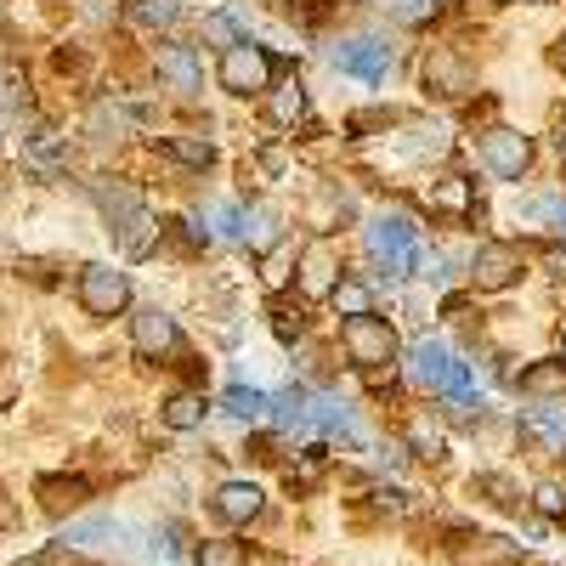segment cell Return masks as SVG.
Segmentation results:
<instances>
[{"label": "cell", "instance_id": "cell-1", "mask_svg": "<svg viewBox=\"0 0 566 566\" xmlns=\"http://www.w3.org/2000/svg\"><path fill=\"white\" fill-rule=\"evenodd\" d=\"M408 386L431 391V397H453L464 419L476 413V386H470L464 363H459L442 340H419V346L408 352Z\"/></svg>", "mask_w": 566, "mask_h": 566}, {"label": "cell", "instance_id": "cell-2", "mask_svg": "<svg viewBox=\"0 0 566 566\" xmlns=\"http://www.w3.org/2000/svg\"><path fill=\"white\" fill-rule=\"evenodd\" d=\"M363 244H368L374 261L386 266V277H408V272H419V255H424L419 227H413L408 216H374V221L363 227Z\"/></svg>", "mask_w": 566, "mask_h": 566}, {"label": "cell", "instance_id": "cell-3", "mask_svg": "<svg viewBox=\"0 0 566 566\" xmlns=\"http://www.w3.org/2000/svg\"><path fill=\"white\" fill-rule=\"evenodd\" d=\"M346 352L357 368H391L402 346H397V328L386 317L363 312V317H346Z\"/></svg>", "mask_w": 566, "mask_h": 566}, {"label": "cell", "instance_id": "cell-4", "mask_svg": "<svg viewBox=\"0 0 566 566\" xmlns=\"http://www.w3.org/2000/svg\"><path fill=\"white\" fill-rule=\"evenodd\" d=\"M221 85L232 91V97H255V91H272V57L261 52V45H250V40L227 45V57H221Z\"/></svg>", "mask_w": 566, "mask_h": 566}, {"label": "cell", "instance_id": "cell-5", "mask_svg": "<svg viewBox=\"0 0 566 566\" xmlns=\"http://www.w3.org/2000/svg\"><path fill=\"white\" fill-rule=\"evenodd\" d=\"M80 301H85L91 317H114V312L130 306V277L114 272V266H103V261L85 266V272H80Z\"/></svg>", "mask_w": 566, "mask_h": 566}, {"label": "cell", "instance_id": "cell-6", "mask_svg": "<svg viewBox=\"0 0 566 566\" xmlns=\"http://www.w3.org/2000/svg\"><path fill=\"white\" fill-rule=\"evenodd\" d=\"M335 69L363 80V85H380L391 74V52H386V40H374V34H357V40H340L335 45Z\"/></svg>", "mask_w": 566, "mask_h": 566}, {"label": "cell", "instance_id": "cell-7", "mask_svg": "<svg viewBox=\"0 0 566 566\" xmlns=\"http://www.w3.org/2000/svg\"><path fill=\"white\" fill-rule=\"evenodd\" d=\"M482 165L493 170V176H504V181H522L527 176V165H533V142L522 136V130H488L482 136Z\"/></svg>", "mask_w": 566, "mask_h": 566}, {"label": "cell", "instance_id": "cell-8", "mask_svg": "<svg viewBox=\"0 0 566 566\" xmlns=\"http://www.w3.org/2000/svg\"><path fill=\"white\" fill-rule=\"evenodd\" d=\"M335 283H340V255H335V244H306V255H301V295L306 301H328L335 295Z\"/></svg>", "mask_w": 566, "mask_h": 566}, {"label": "cell", "instance_id": "cell-9", "mask_svg": "<svg viewBox=\"0 0 566 566\" xmlns=\"http://www.w3.org/2000/svg\"><path fill=\"white\" fill-rule=\"evenodd\" d=\"M470 277H476V290H510V283L522 277V250H510V244H482L476 261H470Z\"/></svg>", "mask_w": 566, "mask_h": 566}, {"label": "cell", "instance_id": "cell-10", "mask_svg": "<svg viewBox=\"0 0 566 566\" xmlns=\"http://www.w3.org/2000/svg\"><path fill=\"white\" fill-rule=\"evenodd\" d=\"M130 346H136L142 357H165V352L176 346V317H165L159 306H142V312L130 317Z\"/></svg>", "mask_w": 566, "mask_h": 566}, {"label": "cell", "instance_id": "cell-11", "mask_svg": "<svg viewBox=\"0 0 566 566\" xmlns=\"http://www.w3.org/2000/svg\"><path fill=\"white\" fill-rule=\"evenodd\" d=\"M159 80L170 85V91H181V97H193V91H199V57H193V45H159Z\"/></svg>", "mask_w": 566, "mask_h": 566}, {"label": "cell", "instance_id": "cell-12", "mask_svg": "<svg viewBox=\"0 0 566 566\" xmlns=\"http://www.w3.org/2000/svg\"><path fill=\"white\" fill-rule=\"evenodd\" d=\"M261 504H266V493H261L255 482H227V488L216 493V515H221V522H232V527L255 522Z\"/></svg>", "mask_w": 566, "mask_h": 566}, {"label": "cell", "instance_id": "cell-13", "mask_svg": "<svg viewBox=\"0 0 566 566\" xmlns=\"http://www.w3.org/2000/svg\"><path fill=\"white\" fill-rule=\"evenodd\" d=\"M306 424H312V431H323V437L357 442V413H352L346 402H335V397H317V402H306Z\"/></svg>", "mask_w": 566, "mask_h": 566}, {"label": "cell", "instance_id": "cell-14", "mask_svg": "<svg viewBox=\"0 0 566 566\" xmlns=\"http://www.w3.org/2000/svg\"><path fill=\"white\" fill-rule=\"evenodd\" d=\"M244 244H250L255 255H266V250H277V210H266V205H255V210H244Z\"/></svg>", "mask_w": 566, "mask_h": 566}, {"label": "cell", "instance_id": "cell-15", "mask_svg": "<svg viewBox=\"0 0 566 566\" xmlns=\"http://www.w3.org/2000/svg\"><path fill=\"white\" fill-rule=\"evenodd\" d=\"M522 391L527 397H566V363H533L522 374Z\"/></svg>", "mask_w": 566, "mask_h": 566}, {"label": "cell", "instance_id": "cell-16", "mask_svg": "<svg viewBox=\"0 0 566 566\" xmlns=\"http://www.w3.org/2000/svg\"><path fill=\"white\" fill-rule=\"evenodd\" d=\"M165 424H170V431H199V424H205V397L176 391V397L165 402Z\"/></svg>", "mask_w": 566, "mask_h": 566}, {"label": "cell", "instance_id": "cell-17", "mask_svg": "<svg viewBox=\"0 0 566 566\" xmlns=\"http://www.w3.org/2000/svg\"><path fill=\"white\" fill-rule=\"evenodd\" d=\"M103 538H119V522H108V515H91V522L63 527V544H74V549H97Z\"/></svg>", "mask_w": 566, "mask_h": 566}, {"label": "cell", "instance_id": "cell-18", "mask_svg": "<svg viewBox=\"0 0 566 566\" xmlns=\"http://www.w3.org/2000/svg\"><path fill=\"white\" fill-rule=\"evenodd\" d=\"M266 108H272V119H277V125H295V119H306V85H301V80L277 85Z\"/></svg>", "mask_w": 566, "mask_h": 566}, {"label": "cell", "instance_id": "cell-19", "mask_svg": "<svg viewBox=\"0 0 566 566\" xmlns=\"http://www.w3.org/2000/svg\"><path fill=\"white\" fill-rule=\"evenodd\" d=\"M221 408L232 413V419H266V391H250V386H232L227 397H221Z\"/></svg>", "mask_w": 566, "mask_h": 566}, {"label": "cell", "instance_id": "cell-20", "mask_svg": "<svg viewBox=\"0 0 566 566\" xmlns=\"http://www.w3.org/2000/svg\"><path fill=\"white\" fill-rule=\"evenodd\" d=\"M199 566H250L244 544H232V538H205L199 544Z\"/></svg>", "mask_w": 566, "mask_h": 566}, {"label": "cell", "instance_id": "cell-21", "mask_svg": "<svg viewBox=\"0 0 566 566\" xmlns=\"http://www.w3.org/2000/svg\"><path fill=\"white\" fill-rule=\"evenodd\" d=\"M488 549H470L464 566H515L522 560V544H504V538H482Z\"/></svg>", "mask_w": 566, "mask_h": 566}, {"label": "cell", "instance_id": "cell-22", "mask_svg": "<svg viewBox=\"0 0 566 566\" xmlns=\"http://www.w3.org/2000/svg\"><path fill=\"white\" fill-rule=\"evenodd\" d=\"M165 148H170V154H176L181 165H193V170H205V165L216 159V148H210V142H205V136H170V142H165Z\"/></svg>", "mask_w": 566, "mask_h": 566}, {"label": "cell", "instance_id": "cell-23", "mask_svg": "<svg viewBox=\"0 0 566 566\" xmlns=\"http://www.w3.org/2000/svg\"><path fill=\"white\" fill-rule=\"evenodd\" d=\"M210 239H227V244H244V210L239 205H216L210 210Z\"/></svg>", "mask_w": 566, "mask_h": 566}, {"label": "cell", "instance_id": "cell-24", "mask_svg": "<svg viewBox=\"0 0 566 566\" xmlns=\"http://www.w3.org/2000/svg\"><path fill=\"white\" fill-rule=\"evenodd\" d=\"M29 103V80H23V69H12V63H0V108H23Z\"/></svg>", "mask_w": 566, "mask_h": 566}, {"label": "cell", "instance_id": "cell-25", "mask_svg": "<svg viewBox=\"0 0 566 566\" xmlns=\"http://www.w3.org/2000/svg\"><path fill=\"white\" fill-rule=\"evenodd\" d=\"M527 431L538 437V442H549V448H566V413H527Z\"/></svg>", "mask_w": 566, "mask_h": 566}, {"label": "cell", "instance_id": "cell-26", "mask_svg": "<svg viewBox=\"0 0 566 566\" xmlns=\"http://www.w3.org/2000/svg\"><path fill=\"white\" fill-rule=\"evenodd\" d=\"M136 18L148 29H170L181 18V0H136Z\"/></svg>", "mask_w": 566, "mask_h": 566}, {"label": "cell", "instance_id": "cell-27", "mask_svg": "<svg viewBox=\"0 0 566 566\" xmlns=\"http://www.w3.org/2000/svg\"><path fill=\"white\" fill-rule=\"evenodd\" d=\"M328 301H335L346 317H363V312H368V290H363V283H352V277H340V283H335V295H328Z\"/></svg>", "mask_w": 566, "mask_h": 566}, {"label": "cell", "instance_id": "cell-28", "mask_svg": "<svg viewBox=\"0 0 566 566\" xmlns=\"http://www.w3.org/2000/svg\"><path fill=\"white\" fill-rule=\"evenodd\" d=\"M424 85H448L442 97H453V91L464 85V74H459V63H453V57H437L431 69H424Z\"/></svg>", "mask_w": 566, "mask_h": 566}, {"label": "cell", "instance_id": "cell-29", "mask_svg": "<svg viewBox=\"0 0 566 566\" xmlns=\"http://www.w3.org/2000/svg\"><path fill=\"white\" fill-rule=\"evenodd\" d=\"M437 205H442V210H470V181H464V176H448V181L437 187Z\"/></svg>", "mask_w": 566, "mask_h": 566}, {"label": "cell", "instance_id": "cell-30", "mask_svg": "<svg viewBox=\"0 0 566 566\" xmlns=\"http://www.w3.org/2000/svg\"><path fill=\"white\" fill-rule=\"evenodd\" d=\"M391 12H397L402 23H424V18L437 12V0H391Z\"/></svg>", "mask_w": 566, "mask_h": 566}, {"label": "cell", "instance_id": "cell-31", "mask_svg": "<svg viewBox=\"0 0 566 566\" xmlns=\"http://www.w3.org/2000/svg\"><path fill=\"white\" fill-rule=\"evenodd\" d=\"M533 499H538V510H544V515H566V493H560V482H538V493H533Z\"/></svg>", "mask_w": 566, "mask_h": 566}, {"label": "cell", "instance_id": "cell-32", "mask_svg": "<svg viewBox=\"0 0 566 566\" xmlns=\"http://www.w3.org/2000/svg\"><path fill=\"white\" fill-rule=\"evenodd\" d=\"M408 442H413L419 453H442V431H437V424H424V419L408 431Z\"/></svg>", "mask_w": 566, "mask_h": 566}, {"label": "cell", "instance_id": "cell-33", "mask_svg": "<svg viewBox=\"0 0 566 566\" xmlns=\"http://www.w3.org/2000/svg\"><path fill=\"white\" fill-rule=\"evenodd\" d=\"M205 34H210L216 45H239V23L221 18V12H216V18H205Z\"/></svg>", "mask_w": 566, "mask_h": 566}, {"label": "cell", "instance_id": "cell-34", "mask_svg": "<svg viewBox=\"0 0 566 566\" xmlns=\"http://www.w3.org/2000/svg\"><path fill=\"white\" fill-rule=\"evenodd\" d=\"M261 277L272 283V290H277V283L290 277V250H266V272H261Z\"/></svg>", "mask_w": 566, "mask_h": 566}, {"label": "cell", "instance_id": "cell-35", "mask_svg": "<svg viewBox=\"0 0 566 566\" xmlns=\"http://www.w3.org/2000/svg\"><path fill=\"white\" fill-rule=\"evenodd\" d=\"M527 216H549L555 227H566V199H538V205H527Z\"/></svg>", "mask_w": 566, "mask_h": 566}, {"label": "cell", "instance_id": "cell-36", "mask_svg": "<svg viewBox=\"0 0 566 566\" xmlns=\"http://www.w3.org/2000/svg\"><path fill=\"white\" fill-rule=\"evenodd\" d=\"M555 154H560V159H566V125H560V130H555Z\"/></svg>", "mask_w": 566, "mask_h": 566}, {"label": "cell", "instance_id": "cell-37", "mask_svg": "<svg viewBox=\"0 0 566 566\" xmlns=\"http://www.w3.org/2000/svg\"><path fill=\"white\" fill-rule=\"evenodd\" d=\"M0 23H7V0H0Z\"/></svg>", "mask_w": 566, "mask_h": 566}, {"label": "cell", "instance_id": "cell-38", "mask_svg": "<svg viewBox=\"0 0 566 566\" xmlns=\"http://www.w3.org/2000/svg\"><path fill=\"white\" fill-rule=\"evenodd\" d=\"M560 357H566V340H560Z\"/></svg>", "mask_w": 566, "mask_h": 566}]
</instances>
